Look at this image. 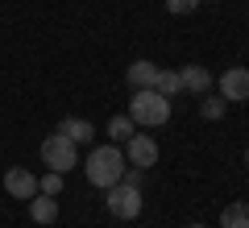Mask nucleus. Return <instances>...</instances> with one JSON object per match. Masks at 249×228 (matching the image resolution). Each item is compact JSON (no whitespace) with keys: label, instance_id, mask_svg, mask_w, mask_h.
Returning <instances> with one entry per match:
<instances>
[{"label":"nucleus","instance_id":"1","mask_svg":"<svg viewBox=\"0 0 249 228\" xmlns=\"http://www.w3.org/2000/svg\"><path fill=\"white\" fill-rule=\"evenodd\" d=\"M124 166H129V162H124V154L116 145H96L88 154V162H83V170H88V183L91 187H116L121 183V175H124Z\"/></svg>","mask_w":249,"mask_h":228},{"label":"nucleus","instance_id":"2","mask_svg":"<svg viewBox=\"0 0 249 228\" xmlns=\"http://www.w3.org/2000/svg\"><path fill=\"white\" fill-rule=\"evenodd\" d=\"M129 121L142 129V124H166L170 121V100L158 96L154 88H142L133 91V100H129Z\"/></svg>","mask_w":249,"mask_h":228},{"label":"nucleus","instance_id":"3","mask_svg":"<svg viewBox=\"0 0 249 228\" xmlns=\"http://www.w3.org/2000/svg\"><path fill=\"white\" fill-rule=\"evenodd\" d=\"M104 208H108V216H116V220L142 216V187H133V183H124V178H121L116 187H108Z\"/></svg>","mask_w":249,"mask_h":228},{"label":"nucleus","instance_id":"4","mask_svg":"<svg viewBox=\"0 0 249 228\" xmlns=\"http://www.w3.org/2000/svg\"><path fill=\"white\" fill-rule=\"evenodd\" d=\"M42 162L50 170H58V175H67V170L79 166V154H75V141L62 137V133H50V137L42 141Z\"/></svg>","mask_w":249,"mask_h":228},{"label":"nucleus","instance_id":"5","mask_svg":"<svg viewBox=\"0 0 249 228\" xmlns=\"http://www.w3.org/2000/svg\"><path fill=\"white\" fill-rule=\"evenodd\" d=\"M124 162H129V166H137V170L154 166V162H158V141L145 137V133H133V137L124 141Z\"/></svg>","mask_w":249,"mask_h":228},{"label":"nucleus","instance_id":"6","mask_svg":"<svg viewBox=\"0 0 249 228\" xmlns=\"http://www.w3.org/2000/svg\"><path fill=\"white\" fill-rule=\"evenodd\" d=\"M216 88H220V96L229 100V104L249 100V67H229L220 79H216Z\"/></svg>","mask_w":249,"mask_h":228},{"label":"nucleus","instance_id":"7","mask_svg":"<svg viewBox=\"0 0 249 228\" xmlns=\"http://www.w3.org/2000/svg\"><path fill=\"white\" fill-rule=\"evenodd\" d=\"M4 191L13 195V199H34L37 195V175L25 166H13L9 175H4Z\"/></svg>","mask_w":249,"mask_h":228},{"label":"nucleus","instance_id":"8","mask_svg":"<svg viewBox=\"0 0 249 228\" xmlns=\"http://www.w3.org/2000/svg\"><path fill=\"white\" fill-rule=\"evenodd\" d=\"M178 79H183V91H191V96H208V88H212V75H208V67H199V62L178 67Z\"/></svg>","mask_w":249,"mask_h":228},{"label":"nucleus","instance_id":"9","mask_svg":"<svg viewBox=\"0 0 249 228\" xmlns=\"http://www.w3.org/2000/svg\"><path fill=\"white\" fill-rule=\"evenodd\" d=\"M29 216H34V224H54V220H58V199L37 191L34 199H29Z\"/></svg>","mask_w":249,"mask_h":228},{"label":"nucleus","instance_id":"10","mask_svg":"<svg viewBox=\"0 0 249 228\" xmlns=\"http://www.w3.org/2000/svg\"><path fill=\"white\" fill-rule=\"evenodd\" d=\"M58 133H62V137H71L75 145H88V141L96 137V129H91V121H83V116H67V121L58 124Z\"/></svg>","mask_w":249,"mask_h":228},{"label":"nucleus","instance_id":"11","mask_svg":"<svg viewBox=\"0 0 249 228\" xmlns=\"http://www.w3.org/2000/svg\"><path fill=\"white\" fill-rule=\"evenodd\" d=\"M124 75H129V88L142 91V88H154V79H158V67H154V62H145V58H137L133 67L124 70Z\"/></svg>","mask_w":249,"mask_h":228},{"label":"nucleus","instance_id":"12","mask_svg":"<svg viewBox=\"0 0 249 228\" xmlns=\"http://www.w3.org/2000/svg\"><path fill=\"white\" fill-rule=\"evenodd\" d=\"M154 91H158V96H166V100H175L178 91H183V79H178V70H162V67H158V79H154Z\"/></svg>","mask_w":249,"mask_h":228},{"label":"nucleus","instance_id":"13","mask_svg":"<svg viewBox=\"0 0 249 228\" xmlns=\"http://www.w3.org/2000/svg\"><path fill=\"white\" fill-rule=\"evenodd\" d=\"M220 228H249V203H229L220 211Z\"/></svg>","mask_w":249,"mask_h":228},{"label":"nucleus","instance_id":"14","mask_svg":"<svg viewBox=\"0 0 249 228\" xmlns=\"http://www.w3.org/2000/svg\"><path fill=\"white\" fill-rule=\"evenodd\" d=\"M137 133V124L129 121V116H112V121H108V141H129Z\"/></svg>","mask_w":249,"mask_h":228},{"label":"nucleus","instance_id":"15","mask_svg":"<svg viewBox=\"0 0 249 228\" xmlns=\"http://www.w3.org/2000/svg\"><path fill=\"white\" fill-rule=\"evenodd\" d=\"M199 112H204V121H220V116L229 112V100H224V96H204Z\"/></svg>","mask_w":249,"mask_h":228},{"label":"nucleus","instance_id":"16","mask_svg":"<svg viewBox=\"0 0 249 228\" xmlns=\"http://www.w3.org/2000/svg\"><path fill=\"white\" fill-rule=\"evenodd\" d=\"M37 191H42V195H58L62 191V175H58V170L42 175V178H37Z\"/></svg>","mask_w":249,"mask_h":228},{"label":"nucleus","instance_id":"17","mask_svg":"<svg viewBox=\"0 0 249 228\" xmlns=\"http://www.w3.org/2000/svg\"><path fill=\"white\" fill-rule=\"evenodd\" d=\"M166 9L175 13V17H187V13L199 9V0H166Z\"/></svg>","mask_w":249,"mask_h":228},{"label":"nucleus","instance_id":"18","mask_svg":"<svg viewBox=\"0 0 249 228\" xmlns=\"http://www.w3.org/2000/svg\"><path fill=\"white\" fill-rule=\"evenodd\" d=\"M245 166H249V149H245Z\"/></svg>","mask_w":249,"mask_h":228},{"label":"nucleus","instance_id":"19","mask_svg":"<svg viewBox=\"0 0 249 228\" xmlns=\"http://www.w3.org/2000/svg\"><path fill=\"white\" fill-rule=\"evenodd\" d=\"M187 228H204V224H187Z\"/></svg>","mask_w":249,"mask_h":228}]
</instances>
